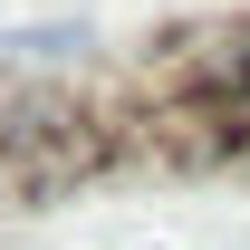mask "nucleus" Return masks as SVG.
<instances>
[{
    "label": "nucleus",
    "mask_w": 250,
    "mask_h": 250,
    "mask_svg": "<svg viewBox=\"0 0 250 250\" xmlns=\"http://www.w3.org/2000/svg\"><path fill=\"white\" fill-rule=\"evenodd\" d=\"M173 48V77L192 87V106H250V20H221V29H183L164 39Z\"/></svg>",
    "instance_id": "obj_1"
},
{
    "label": "nucleus",
    "mask_w": 250,
    "mask_h": 250,
    "mask_svg": "<svg viewBox=\"0 0 250 250\" xmlns=\"http://www.w3.org/2000/svg\"><path fill=\"white\" fill-rule=\"evenodd\" d=\"M10 58L20 67H67V58H87V29H29V39H10Z\"/></svg>",
    "instance_id": "obj_2"
}]
</instances>
